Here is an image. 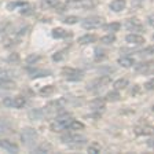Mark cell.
<instances>
[{
	"label": "cell",
	"instance_id": "3",
	"mask_svg": "<svg viewBox=\"0 0 154 154\" xmlns=\"http://www.w3.org/2000/svg\"><path fill=\"white\" fill-rule=\"evenodd\" d=\"M61 140L63 143H67V144H83L87 142V138L83 136V135H79V134H65L62 135Z\"/></svg>",
	"mask_w": 154,
	"mask_h": 154
},
{
	"label": "cell",
	"instance_id": "2",
	"mask_svg": "<svg viewBox=\"0 0 154 154\" xmlns=\"http://www.w3.org/2000/svg\"><path fill=\"white\" fill-rule=\"evenodd\" d=\"M72 116L70 114H67V113H65V114H61V116H58L57 120H55V122L51 125V129L52 131H63V129H67V125L70 124L72 121Z\"/></svg>",
	"mask_w": 154,
	"mask_h": 154
},
{
	"label": "cell",
	"instance_id": "26",
	"mask_svg": "<svg viewBox=\"0 0 154 154\" xmlns=\"http://www.w3.org/2000/svg\"><path fill=\"white\" fill-rule=\"evenodd\" d=\"M54 91H55V87L54 85H45V87H43L42 90H40V94H42V95H44V96H47V95H51Z\"/></svg>",
	"mask_w": 154,
	"mask_h": 154
},
{
	"label": "cell",
	"instance_id": "9",
	"mask_svg": "<svg viewBox=\"0 0 154 154\" xmlns=\"http://www.w3.org/2000/svg\"><path fill=\"white\" fill-rule=\"evenodd\" d=\"M0 149H4L10 153H18V146L7 139H0Z\"/></svg>",
	"mask_w": 154,
	"mask_h": 154
},
{
	"label": "cell",
	"instance_id": "6",
	"mask_svg": "<svg viewBox=\"0 0 154 154\" xmlns=\"http://www.w3.org/2000/svg\"><path fill=\"white\" fill-rule=\"evenodd\" d=\"M100 23H102V19L99 17H91V18H87L83 21V28L84 29H96L100 26Z\"/></svg>",
	"mask_w": 154,
	"mask_h": 154
},
{
	"label": "cell",
	"instance_id": "35",
	"mask_svg": "<svg viewBox=\"0 0 154 154\" xmlns=\"http://www.w3.org/2000/svg\"><path fill=\"white\" fill-rule=\"evenodd\" d=\"M65 54H66L65 51H59V52H57V54L52 57V59H54V61H62V59L65 58Z\"/></svg>",
	"mask_w": 154,
	"mask_h": 154
},
{
	"label": "cell",
	"instance_id": "10",
	"mask_svg": "<svg viewBox=\"0 0 154 154\" xmlns=\"http://www.w3.org/2000/svg\"><path fill=\"white\" fill-rule=\"evenodd\" d=\"M125 40H127V43H129V44H134V45H140L144 43V37L140 35H135V33H132V35H128L127 37H125Z\"/></svg>",
	"mask_w": 154,
	"mask_h": 154
},
{
	"label": "cell",
	"instance_id": "24",
	"mask_svg": "<svg viewBox=\"0 0 154 154\" xmlns=\"http://www.w3.org/2000/svg\"><path fill=\"white\" fill-rule=\"evenodd\" d=\"M67 129H72V131H77V129H84V124H81L80 121H76V120H72L70 124L67 125Z\"/></svg>",
	"mask_w": 154,
	"mask_h": 154
},
{
	"label": "cell",
	"instance_id": "39",
	"mask_svg": "<svg viewBox=\"0 0 154 154\" xmlns=\"http://www.w3.org/2000/svg\"><path fill=\"white\" fill-rule=\"evenodd\" d=\"M3 103L6 106H8V107H11V106H13V99H11V98H6V99L3 100Z\"/></svg>",
	"mask_w": 154,
	"mask_h": 154
},
{
	"label": "cell",
	"instance_id": "33",
	"mask_svg": "<svg viewBox=\"0 0 154 154\" xmlns=\"http://www.w3.org/2000/svg\"><path fill=\"white\" fill-rule=\"evenodd\" d=\"M77 21H79V18L74 15H70V17H66V18H65V22H66L67 25H73V23H76Z\"/></svg>",
	"mask_w": 154,
	"mask_h": 154
},
{
	"label": "cell",
	"instance_id": "41",
	"mask_svg": "<svg viewBox=\"0 0 154 154\" xmlns=\"http://www.w3.org/2000/svg\"><path fill=\"white\" fill-rule=\"evenodd\" d=\"M149 23H150V25H153V18H151V17L149 18Z\"/></svg>",
	"mask_w": 154,
	"mask_h": 154
},
{
	"label": "cell",
	"instance_id": "32",
	"mask_svg": "<svg viewBox=\"0 0 154 154\" xmlns=\"http://www.w3.org/2000/svg\"><path fill=\"white\" fill-rule=\"evenodd\" d=\"M95 59L96 61H102L103 58H106V52L103 51V50H96L95 51Z\"/></svg>",
	"mask_w": 154,
	"mask_h": 154
},
{
	"label": "cell",
	"instance_id": "38",
	"mask_svg": "<svg viewBox=\"0 0 154 154\" xmlns=\"http://www.w3.org/2000/svg\"><path fill=\"white\" fill-rule=\"evenodd\" d=\"M42 114H43L42 110H35V112H30V113H29V116H30L32 119H38V117H40Z\"/></svg>",
	"mask_w": 154,
	"mask_h": 154
},
{
	"label": "cell",
	"instance_id": "8",
	"mask_svg": "<svg viewBox=\"0 0 154 154\" xmlns=\"http://www.w3.org/2000/svg\"><path fill=\"white\" fill-rule=\"evenodd\" d=\"M107 84H110V77L107 76H103V77H99V79H96V80H94L92 83H91V90H98V88H103V87H106Z\"/></svg>",
	"mask_w": 154,
	"mask_h": 154
},
{
	"label": "cell",
	"instance_id": "36",
	"mask_svg": "<svg viewBox=\"0 0 154 154\" xmlns=\"http://www.w3.org/2000/svg\"><path fill=\"white\" fill-rule=\"evenodd\" d=\"M32 13H33V8L30 6H28V4H25V8L21 10V14H23V15H29Z\"/></svg>",
	"mask_w": 154,
	"mask_h": 154
},
{
	"label": "cell",
	"instance_id": "5",
	"mask_svg": "<svg viewBox=\"0 0 154 154\" xmlns=\"http://www.w3.org/2000/svg\"><path fill=\"white\" fill-rule=\"evenodd\" d=\"M63 105H65V99H59V100H55V102H51L45 106V109L43 110V113H47V114L57 113L61 109H63Z\"/></svg>",
	"mask_w": 154,
	"mask_h": 154
},
{
	"label": "cell",
	"instance_id": "14",
	"mask_svg": "<svg viewBox=\"0 0 154 154\" xmlns=\"http://www.w3.org/2000/svg\"><path fill=\"white\" fill-rule=\"evenodd\" d=\"M136 70L139 73H151L153 70V62H142L136 66Z\"/></svg>",
	"mask_w": 154,
	"mask_h": 154
},
{
	"label": "cell",
	"instance_id": "40",
	"mask_svg": "<svg viewBox=\"0 0 154 154\" xmlns=\"http://www.w3.org/2000/svg\"><path fill=\"white\" fill-rule=\"evenodd\" d=\"M144 87H146V90H153V80H150V81H147V83L144 84Z\"/></svg>",
	"mask_w": 154,
	"mask_h": 154
},
{
	"label": "cell",
	"instance_id": "31",
	"mask_svg": "<svg viewBox=\"0 0 154 154\" xmlns=\"http://www.w3.org/2000/svg\"><path fill=\"white\" fill-rule=\"evenodd\" d=\"M50 74V72H44V70H35L32 72V76L30 77H45Z\"/></svg>",
	"mask_w": 154,
	"mask_h": 154
},
{
	"label": "cell",
	"instance_id": "27",
	"mask_svg": "<svg viewBox=\"0 0 154 154\" xmlns=\"http://www.w3.org/2000/svg\"><path fill=\"white\" fill-rule=\"evenodd\" d=\"M100 151V146L98 143H91L90 146H88V153H91V154H96V153H99Z\"/></svg>",
	"mask_w": 154,
	"mask_h": 154
},
{
	"label": "cell",
	"instance_id": "13",
	"mask_svg": "<svg viewBox=\"0 0 154 154\" xmlns=\"http://www.w3.org/2000/svg\"><path fill=\"white\" fill-rule=\"evenodd\" d=\"M125 6H127L125 0H113L110 3V10L114 11V13H120V11H122L125 8Z\"/></svg>",
	"mask_w": 154,
	"mask_h": 154
},
{
	"label": "cell",
	"instance_id": "15",
	"mask_svg": "<svg viewBox=\"0 0 154 154\" xmlns=\"http://www.w3.org/2000/svg\"><path fill=\"white\" fill-rule=\"evenodd\" d=\"M135 134L136 135H151L153 134V128H151L150 125H138V127H135Z\"/></svg>",
	"mask_w": 154,
	"mask_h": 154
},
{
	"label": "cell",
	"instance_id": "4",
	"mask_svg": "<svg viewBox=\"0 0 154 154\" xmlns=\"http://www.w3.org/2000/svg\"><path fill=\"white\" fill-rule=\"evenodd\" d=\"M62 74L65 76V79L72 81H77L83 79V72L77 70V69H73V67H63L62 69Z\"/></svg>",
	"mask_w": 154,
	"mask_h": 154
},
{
	"label": "cell",
	"instance_id": "16",
	"mask_svg": "<svg viewBox=\"0 0 154 154\" xmlns=\"http://www.w3.org/2000/svg\"><path fill=\"white\" fill-rule=\"evenodd\" d=\"M95 2H92V0H77V2H74L73 6L76 7H81V8H91V7L95 6Z\"/></svg>",
	"mask_w": 154,
	"mask_h": 154
},
{
	"label": "cell",
	"instance_id": "19",
	"mask_svg": "<svg viewBox=\"0 0 154 154\" xmlns=\"http://www.w3.org/2000/svg\"><path fill=\"white\" fill-rule=\"evenodd\" d=\"M25 105H26L25 96L18 95V96H15V98H13V106H14V107H18V109H21V107H23Z\"/></svg>",
	"mask_w": 154,
	"mask_h": 154
},
{
	"label": "cell",
	"instance_id": "11",
	"mask_svg": "<svg viewBox=\"0 0 154 154\" xmlns=\"http://www.w3.org/2000/svg\"><path fill=\"white\" fill-rule=\"evenodd\" d=\"M106 106V102L103 98H96V99L91 100L90 102V107L92 110H95V112H99V110H103Z\"/></svg>",
	"mask_w": 154,
	"mask_h": 154
},
{
	"label": "cell",
	"instance_id": "25",
	"mask_svg": "<svg viewBox=\"0 0 154 154\" xmlns=\"http://www.w3.org/2000/svg\"><path fill=\"white\" fill-rule=\"evenodd\" d=\"M120 99V95H119V91H112L106 95V100H109V102H116V100Z\"/></svg>",
	"mask_w": 154,
	"mask_h": 154
},
{
	"label": "cell",
	"instance_id": "7",
	"mask_svg": "<svg viewBox=\"0 0 154 154\" xmlns=\"http://www.w3.org/2000/svg\"><path fill=\"white\" fill-rule=\"evenodd\" d=\"M125 28L128 30H132V32H139V30L143 29V25H142V22L138 18H131L125 22Z\"/></svg>",
	"mask_w": 154,
	"mask_h": 154
},
{
	"label": "cell",
	"instance_id": "23",
	"mask_svg": "<svg viewBox=\"0 0 154 154\" xmlns=\"http://www.w3.org/2000/svg\"><path fill=\"white\" fill-rule=\"evenodd\" d=\"M37 151H38V153H51V151H52L51 143H48V142H44V143H42L37 147Z\"/></svg>",
	"mask_w": 154,
	"mask_h": 154
},
{
	"label": "cell",
	"instance_id": "1",
	"mask_svg": "<svg viewBox=\"0 0 154 154\" xmlns=\"http://www.w3.org/2000/svg\"><path fill=\"white\" fill-rule=\"evenodd\" d=\"M37 138H38V135L36 132V129L29 128V127L22 129V134H21V142H22V144L30 147V146H33L36 143Z\"/></svg>",
	"mask_w": 154,
	"mask_h": 154
},
{
	"label": "cell",
	"instance_id": "22",
	"mask_svg": "<svg viewBox=\"0 0 154 154\" xmlns=\"http://www.w3.org/2000/svg\"><path fill=\"white\" fill-rule=\"evenodd\" d=\"M128 85V80L127 79H120V80L114 81V84H113V87H114L116 91H120V90H124L125 87Z\"/></svg>",
	"mask_w": 154,
	"mask_h": 154
},
{
	"label": "cell",
	"instance_id": "21",
	"mask_svg": "<svg viewBox=\"0 0 154 154\" xmlns=\"http://www.w3.org/2000/svg\"><path fill=\"white\" fill-rule=\"evenodd\" d=\"M120 28H121V25L119 22H112V23H107V25L103 26V29H105L106 32H112V33L119 32Z\"/></svg>",
	"mask_w": 154,
	"mask_h": 154
},
{
	"label": "cell",
	"instance_id": "30",
	"mask_svg": "<svg viewBox=\"0 0 154 154\" xmlns=\"http://www.w3.org/2000/svg\"><path fill=\"white\" fill-rule=\"evenodd\" d=\"M4 132H8V122L0 119V134H4Z\"/></svg>",
	"mask_w": 154,
	"mask_h": 154
},
{
	"label": "cell",
	"instance_id": "29",
	"mask_svg": "<svg viewBox=\"0 0 154 154\" xmlns=\"http://www.w3.org/2000/svg\"><path fill=\"white\" fill-rule=\"evenodd\" d=\"M55 6H57V0H43L42 2V7L44 8H51Z\"/></svg>",
	"mask_w": 154,
	"mask_h": 154
},
{
	"label": "cell",
	"instance_id": "37",
	"mask_svg": "<svg viewBox=\"0 0 154 154\" xmlns=\"http://www.w3.org/2000/svg\"><path fill=\"white\" fill-rule=\"evenodd\" d=\"M8 61L11 62V63H18L19 62V55L18 54H11L8 57Z\"/></svg>",
	"mask_w": 154,
	"mask_h": 154
},
{
	"label": "cell",
	"instance_id": "34",
	"mask_svg": "<svg viewBox=\"0 0 154 154\" xmlns=\"http://www.w3.org/2000/svg\"><path fill=\"white\" fill-rule=\"evenodd\" d=\"M40 59V55H37V54H35V55H29L28 58H26V62L28 63H35L36 61H38Z\"/></svg>",
	"mask_w": 154,
	"mask_h": 154
},
{
	"label": "cell",
	"instance_id": "18",
	"mask_svg": "<svg viewBox=\"0 0 154 154\" xmlns=\"http://www.w3.org/2000/svg\"><path fill=\"white\" fill-rule=\"evenodd\" d=\"M134 63H135V61H134V58H131V57L119 58V65H121L122 67H131Z\"/></svg>",
	"mask_w": 154,
	"mask_h": 154
},
{
	"label": "cell",
	"instance_id": "28",
	"mask_svg": "<svg viewBox=\"0 0 154 154\" xmlns=\"http://www.w3.org/2000/svg\"><path fill=\"white\" fill-rule=\"evenodd\" d=\"M116 40V37L113 35H107V36H103L102 38H100V43H103V44H113Z\"/></svg>",
	"mask_w": 154,
	"mask_h": 154
},
{
	"label": "cell",
	"instance_id": "17",
	"mask_svg": "<svg viewBox=\"0 0 154 154\" xmlns=\"http://www.w3.org/2000/svg\"><path fill=\"white\" fill-rule=\"evenodd\" d=\"M96 40H98V37L95 35H85L79 38V43L80 44H91V43H95Z\"/></svg>",
	"mask_w": 154,
	"mask_h": 154
},
{
	"label": "cell",
	"instance_id": "12",
	"mask_svg": "<svg viewBox=\"0 0 154 154\" xmlns=\"http://www.w3.org/2000/svg\"><path fill=\"white\" fill-rule=\"evenodd\" d=\"M15 87V81L10 80L7 77H0V90H14Z\"/></svg>",
	"mask_w": 154,
	"mask_h": 154
},
{
	"label": "cell",
	"instance_id": "20",
	"mask_svg": "<svg viewBox=\"0 0 154 154\" xmlns=\"http://www.w3.org/2000/svg\"><path fill=\"white\" fill-rule=\"evenodd\" d=\"M52 37L54 38H63V37H66L67 36V33H66V30L65 29H62V28H55V29H52Z\"/></svg>",
	"mask_w": 154,
	"mask_h": 154
}]
</instances>
